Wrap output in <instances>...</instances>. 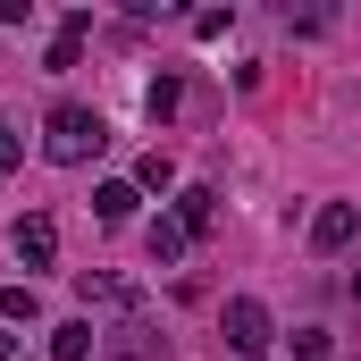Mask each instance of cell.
Listing matches in <instances>:
<instances>
[{"label":"cell","instance_id":"11","mask_svg":"<svg viewBox=\"0 0 361 361\" xmlns=\"http://www.w3.org/2000/svg\"><path fill=\"white\" fill-rule=\"evenodd\" d=\"M143 252H152V269H177L185 261V227L177 219H152V227H143Z\"/></svg>","mask_w":361,"mask_h":361},{"label":"cell","instance_id":"4","mask_svg":"<svg viewBox=\"0 0 361 361\" xmlns=\"http://www.w3.org/2000/svg\"><path fill=\"white\" fill-rule=\"evenodd\" d=\"M76 294H85V302H101V311H118V319H135V311H143L135 277H118V269H85V277H76Z\"/></svg>","mask_w":361,"mask_h":361},{"label":"cell","instance_id":"13","mask_svg":"<svg viewBox=\"0 0 361 361\" xmlns=\"http://www.w3.org/2000/svg\"><path fill=\"white\" fill-rule=\"evenodd\" d=\"M135 185H143V193H169V185H177V160H169V152H143Z\"/></svg>","mask_w":361,"mask_h":361},{"label":"cell","instance_id":"1","mask_svg":"<svg viewBox=\"0 0 361 361\" xmlns=\"http://www.w3.org/2000/svg\"><path fill=\"white\" fill-rule=\"evenodd\" d=\"M101 143H109L101 109H85V101H51V118H42V152H51L59 169H85Z\"/></svg>","mask_w":361,"mask_h":361},{"label":"cell","instance_id":"14","mask_svg":"<svg viewBox=\"0 0 361 361\" xmlns=\"http://www.w3.org/2000/svg\"><path fill=\"white\" fill-rule=\"evenodd\" d=\"M34 311H42L34 286H0V319H34Z\"/></svg>","mask_w":361,"mask_h":361},{"label":"cell","instance_id":"15","mask_svg":"<svg viewBox=\"0 0 361 361\" xmlns=\"http://www.w3.org/2000/svg\"><path fill=\"white\" fill-rule=\"evenodd\" d=\"M328 353V328H294V361H319Z\"/></svg>","mask_w":361,"mask_h":361},{"label":"cell","instance_id":"12","mask_svg":"<svg viewBox=\"0 0 361 361\" xmlns=\"http://www.w3.org/2000/svg\"><path fill=\"white\" fill-rule=\"evenodd\" d=\"M177 101H185V85H177V76H152V85H143V109H152V126H169V118H177Z\"/></svg>","mask_w":361,"mask_h":361},{"label":"cell","instance_id":"2","mask_svg":"<svg viewBox=\"0 0 361 361\" xmlns=\"http://www.w3.org/2000/svg\"><path fill=\"white\" fill-rule=\"evenodd\" d=\"M219 336H227V353L261 361V353L277 345V319H269V302H252V294H227V311H219Z\"/></svg>","mask_w":361,"mask_h":361},{"label":"cell","instance_id":"7","mask_svg":"<svg viewBox=\"0 0 361 361\" xmlns=\"http://www.w3.org/2000/svg\"><path fill=\"white\" fill-rule=\"evenodd\" d=\"M135 202H143V185H135V177L92 185V219H101V227H126V219H135Z\"/></svg>","mask_w":361,"mask_h":361},{"label":"cell","instance_id":"10","mask_svg":"<svg viewBox=\"0 0 361 361\" xmlns=\"http://www.w3.org/2000/svg\"><path fill=\"white\" fill-rule=\"evenodd\" d=\"M85 34H92V8H76V17L59 25V42H51V76H68V68L85 59Z\"/></svg>","mask_w":361,"mask_h":361},{"label":"cell","instance_id":"5","mask_svg":"<svg viewBox=\"0 0 361 361\" xmlns=\"http://www.w3.org/2000/svg\"><path fill=\"white\" fill-rule=\"evenodd\" d=\"M8 244H17V261H25V269H51V261H59V227H51L42 210H25Z\"/></svg>","mask_w":361,"mask_h":361},{"label":"cell","instance_id":"8","mask_svg":"<svg viewBox=\"0 0 361 361\" xmlns=\"http://www.w3.org/2000/svg\"><path fill=\"white\" fill-rule=\"evenodd\" d=\"M177 227L185 235H210V227H219V193H210V185H185L177 193Z\"/></svg>","mask_w":361,"mask_h":361},{"label":"cell","instance_id":"9","mask_svg":"<svg viewBox=\"0 0 361 361\" xmlns=\"http://www.w3.org/2000/svg\"><path fill=\"white\" fill-rule=\"evenodd\" d=\"M101 353V328L92 319H68V328H51V361H92Z\"/></svg>","mask_w":361,"mask_h":361},{"label":"cell","instance_id":"3","mask_svg":"<svg viewBox=\"0 0 361 361\" xmlns=\"http://www.w3.org/2000/svg\"><path fill=\"white\" fill-rule=\"evenodd\" d=\"M101 353H109V361H169V336L135 311V319H118V328L101 336Z\"/></svg>","mask_w":361,"mask_h":361},{"label":"cell","instance_id":"18","mask_svg":"<svg viewBox=\"0 0 361 361\" xmlns=\"http://www.w3.org/2000/svg\"><path fill=\"white\" fill-rule=\"evenodd\" d=\"M353 302H361V269H353Z\"/></svg>","mask_w":361,"mask_h":361},{"label":"cell","instance_id":"17","mask_svg":"<svg viewBox=\"0 0 361 361\" xmlns=\"http://www.w3.org/2000/svg\"><path fill=\"white\" fill-rule=\"evenodd\" d=\"M0 361H17V336H8V328H0Z\"/></svg>","mask_w":361,"mask_h":361},{"label":"cell","instance_id":"6","mask_svg":"<svg viewBox=\"0 0 361 361\" xmlns=\"http://www.w3.org/2000/svg\"><path fill=\"white\" fill-rule=\"evenodd\" d=\"M353 235H361V210H353V202H328V210L311 219V252H345Z\"/></svg>","mask_w":361,"mask_h":361},{"label":"cell","instance_id":"16","mask_svg":"<svg viewBox=\"0 0 361 361\" xmlns=\"http://www.w3.org/2000/svg\"><path fill=\"white\" fill-rule=\"evenodd\" d=\"M17 160H25V143H17V126H8V118H0V177H8V169H17Z\"/></svg>","mask_w":361,"mask_h":361}]
</instances>
